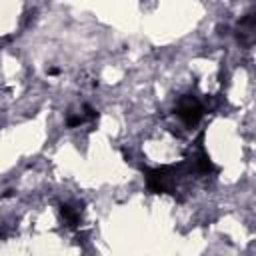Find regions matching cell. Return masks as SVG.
Returning a JSON list of instances; mask_svg holds the SVG:
<instances>
[{
  "label": "cell",
  "instance_id": "cell-1",
  "mask_svg": "<svg viewBox=\"0 0 256 256\" xmlns=\"http://www.w3.org/2000/svg\"><path fill=\"white\" fill-rule=\"evenodd\" d=\"M176 112H178V116L184 120V124L192 126V124H196V122L200 120V116H202V106H200V102H198L196 98L186 96V98L180 100Z\"/></svg>",
  "mask_w": 256,
  "mask_h": 256
},
{
  "label": "cell",
  "instance_id": "cell-2",
  "mask_svg": "<svg viewBox=\"0 0 256 256\" xmlns=\"http://www.w3.org/2000/svg\"><path fill=\"white\" fill-rule=\"evenodd\" d=\"M62 214H64V218L68 220L70 226H76V222H78V214H76L70 206H62Z\"/></svg>",
  "mask_w": 256,
  "mask_h": 256
}]
</instances>
